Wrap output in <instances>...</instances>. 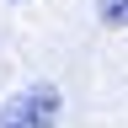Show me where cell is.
Here are the masks:
<instances>
[{"mask_svg":"<svg viewBox=\"0 0 128 128\" xmlns=\"http://www.w3.org/2000/svg\"><path fill=\"white\" fill-rule=\"evenodd\" d=\"M64 112V96L59 86H48V80H38V86H27L16 102L0 107V128H54Z\"/></svg>","mask_w":128,"mask_h":128,"instance_id":"6da1fadb","label":"cell"},{"mask_svg":"<svg viewBox=\"0 0 128 128\" xmlns=\"http://www.w3.org/2000/svg\"><path fill=\"white\" fill-rule=\"evenodd\" d=\"M96 16L107 27H128V0H96Z\"/></svg>","mask_w":128,"mask_h":128,"instance_id":"7a4b0ae2","label":"cell"}]
</instances>
